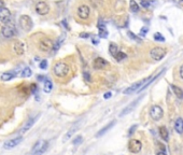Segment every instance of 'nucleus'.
I'll list each match as a JSON object with an SVG mask.
<instances>
[{"label": "nucleus", "mask_w": 183, "mask_h": 155, "mask_svg": "<svg viewBox=\"0 0 183 155\" xmlns=\"http://www.w3.org/2000/svg\"><path fill=\"white\" fill-rule=\"evenodd\" d=\"M54 74L58 78H65L70 73V66L64 62H58L53 67Z\"/></svg>", "instance_id": "obj_1"}, {"label": "nucleus", "mask_w": 183, "mask_h": 155, "mask_svg": "<svg viewBox=\"0 0 183 155\" xmlns=\"http://www.w3.org/2000/svg\"><path fill=\"white\" fill-rule=\"evenodd\" d=\"M47 147H49V141L43 139L38 140L31 150V155H42L47 152Z\"/></svg>", "instance_id": "obj_2"}, {"label": "nucleus", "mask_w": 183, "mask_h": 155, "mask_svg": "<svg viewBox=\"0 0 183 155\" xmlns=\"http://www.w3.org/2000/svg\"><path fill=\"white\" fill-rule=\"evenodd\" d=\"M20 26H21V28L25 31H30L34 27V22L31 20V17L29 15H22L20 17Z\"/></svg>", "instance_id": "obj_3"}, {"label": "nucleus", "mask_w": 183, "mask_h": 155, "mask_svg": "<svg viewBox=\"0 0 183 155\" xmlns=\"http://www.w3.org/2000/svg\"><path fill=\"white\" fill-rule=\"evenodd\" d=\"M53 44H54V42H53L52 39L47 38V37H44V38H42L41 40L39 41L38 47L39 50L42 52H51L52 50H53Z\"/></svg>", "instance_id": "obj_4"}, {"label": "nucleus", "mask_w": 183, "mask_h": 155, "mask_svg": "<svg viewBox=\"0 0 183 155\" xmlns=\"http://www.w3.org/2000/svg\"><path fill=\"white\" fill-rule=\"evenodd\" d=\"M17 35V29L13 24H5L2 27V36L7 39H11Z\"/></svg>", "instance_id": "obj_5"}, {"label": "nucleus", "mask_w": 183, "mask_h": 155, "mask_svg": "<svg viewBox=\"0 0 183 155\" xmlns=\"http://www.w3.org/2000/svg\"><path fill=\"white\" fill-rule=\"evenodd\" d=\"M165 55H166V50L160 47H154V49H152L151 52H150V56H151V58H152L153 60H155V62L162 60L163 58L165 57Z\"/></svg>", "instance_id": "obj_6"}, {"label": "nucleus", "mask_w": 183, "mask_h": 155, "mask_svg": "<svg viewBox=\"0 0 183 155\" xmlns=\"http://www.w3.org/2000/svg\"><path fill=\"white\" fill-rule=\"evenodd\" d=\"M163 115H164V111H163V108L160 106L154 105V106H152V108L150 109V116H151V119L153 121H160L163 117Z\"/></svg>", "instance_id": "obj_7"}, {"label": "nucleus", "mask_w": 183, "mask_h": 155, "mask_svg": "<svg viewBox=\"0 0 183 155\" xmlns=\"http://www.w3.org/2000/svg\"><path fill=\"white\" fill-rule=\"evenodd\" d=\"M35 10H36L37 14L44 16L50 12V5L45 1H39V2H37L36 7H35Z\"/></svg>", "instance_id": "obj_8"}, {"label": "nucleus", "mask_w": 183, "mask_h": 155, "mask_svg": "<svg viewBox=\"0 0 183 155\" xmlns=\"http://www.w3.org/2000/svg\"><path fill=\"white\" fill-rule=\"evenodd\" d=\"M128 150L130 153L137 154L142 150V143L138 139H130L128 142Z\"/></svg>", "instance_id": "obj_9"}, {"label": "nucleus", "mask_w": 183, "mask_h": 155, "mask_svg": "<svg viewBox=\"0 0 183 155\" xmlns=\"http://www.w3.org/2000/svg\"><path fill=\"white\" fill-rule=\"evenodd\" d=\"M90 8L88 5H81L79 8H78V16L79 18L83 20V21H85L90 17Z\"/></svg>", "instance_id": "obj_10"}, {"label": "nucleus", "mask_w": 183, "mask_h": 155, "mask_svg": "<svg viewBox=\"0 0 183 155\" xmlns=\"http://www.w3.org/2000/svg\"><path fill=\"white\" fill-rule=\"evenodd\" d=\"M148 79H149V78H148ZM148 79H145V80L138 81V82L134 83L132 86H129V87H127L126 90H124V94H125V95H130V94L135 93V92H138V90L141 88V86L148 81Z\"/></svg>", "instance_id": "obj_11"}, {"label": "nucleus", "mask_w": 183, "mask_h": 155, "mask_svg": "<svg viewBox=\"0 0 183 155\" xmlns=\"http://www.w3.org/2000/svg\"><path fill=\"white\" fill-rule=\"evenodd\" d=\"M23 141V138L22 137H16V138H13V139H10L8 141L5 142L3 144V149L5 150H11V149H14L15 147H17L21 142Z\"/></svg>", "instance_id": "obj_12"}, {"label": "nucleus", "mask_w": 183, "mask_h": 155, "mask_svg": "<svg viewBox=\"0 0 183 155\" xmlns=\"http://www.w3.org/2000/svg\"><path fill=\"white\" fill-rule=\"evenodd\" d=\"M108 66V62L102 57H96L93 62V68L96 70H102Z\"/></svg>", "instance_id": "obj_13"}, {"label": "nucleus", "mask_w": 183, "mask_h": 155, "mask_svg": "<svg viewBox=\"0 0 183 155\" xmlns=\"http://www.w3.org/2000/svg\"><path fill=\"white\" fill-rule=\"evenodd\" d=\"M13 52L17 56H22L25 54V43L22 41H15L13 43Z\"/></svg>", "instance_id": "obj_14"}, {"label": "nucleus", "mask_w": 183, "mask_h": 155, "mask_svg": "<svg viewBox=\"0 0 183 155\" xmlns=\"http://www.w3.org/2000/svg\"><path fill=\"white\" fill-rule=\"evenodd\" d=\"M11 20V12L9 9L5 8L0 9V22L3 24H8Z\"/></svg>", "instance_id": "obj_15"}, {"label": "nucleus", "mask_w": 183, "mask_h": 155, "mask_svg": "<svg viewBox=\"0 0 183 155\" xmlns=\"http://www.w3.org/2000/svg\"><path fill=\"white\" fill-rule=\"evenodd\" d=\"M141 98L142 97H139V98H137L136 100H134L133 101L130 105H128V106L126 107V108H124L123 110H122V112L120 113V116H124V115H126V114H128V113H130V112L134 110L135 108L137 107V105H138V102H139L140 100H141Z\"/></svg>", "instance_id": "obj_16"}, {"label": "nucleus", "mask_w": 183, "mask_h": 155, "mask_svg": "<svg viewBox=\"0 0 183 155\" xmlns=\"http://www.w3.org/2000/svg\"><path fill=\"white\" fill-rule=\"evenodd\" d=\"M114 125H115V121L110 122L109 124H107L105 127H102V128H101L100 130H98V132H97V134H96V138H100V137H102L103 135L106 134V132H108L109 130H110V129L114 126Z\"/></svg>", "instance_id": "obj_17"}, {"label": "nucleus", "mask_w": 183, "mask_h": 155, "mask_svg": "<svg viewBox=\"0 0 183 155\" xmlns=\"http://www.w3.org/2000/svg\"><path fill=\"white\" fill-rule=\"evenodd\" d=\"M38 117H39V115H38V116H35V117H31V119H29L28 121H27V122L25 123V125H24V127L22 128L21 132H23V134H24V132H28L29 129H30L31 127L34 126V124L36 123V121H37V119H38Z\"/></svg>", "instance_id": "obj_18"}, {"label": "nucleus", "mask_w": 183, "mask_h": 155, "mask_svg": "<svg viewBox=\"0 0 183 155\" xmlns=\"http://www.w3.org/2000/svg\"><path fill=\"white\" fill-rule=\"evenodd\" d=\"M16 75V73L14 72V71H7V72H3L2 74L0 75V79L2 81H5V82H7V81H10L12 80V79H14Z\"/></svg>", "instance_id": "obj_19"}, {"label": "nucleus", "mask_w": 183, "mask_h": 155, "mask_svg": "<svg viewBox=\"0 0 183 155\" xmlns=\"http://www.w3.org/2000/svg\"><path fill=\"white\" fill-rule=\"evenodd\" d=\"M158 132H160V136L164 141H168L169 140V132H168V129L165 126H160L158 128Z\"/></svg>", "instance_id": "obj_20"}, {"label": "nucleus", "mask_w": 183, "mask_h": 155, "mask_svg": "<svg viewBox=\"0 0 183 155\" xmlns=\"http://www.w3.org/2000/svg\"><path fill=\"white\" fill-rule=\"evenodd\" d=\"M175 129L178 134H183V119L182 117H178L175 120Z\"/></svg>", "instance_id": "obj_21"}, {"label": "nucleus", "mask_w": 183, "mask_h": 155, "mask_svg": "<svg viewBox=\"0 0 183 155\" xmlns=\"http://www.w3.org/2000/svg\"><path fill=\"white\" fill-rule=\"evenodd\" d=\"M98 29H99V37L100 38H107L108 37V31L106 29V26L101 24V21L98 23Z\"/></svg>", "instance_id": "obj_22"}, {"label": "nucleus", "mask_w": 183, "mask_h": 155, "mask_svg": "<svg viewBox=\"0 0 183 155\" xmlns=\"http://www.w3.org/2000/svg\"><path fill=\"white\" fill-rule=\"evenodd\" d=\"M52 90H53V83H52V81L50 80V79H45L44 80V86H43V90L44 93H51Z\"/></svg>", "instance_id": "obj_23"}, {"label": "nucleus", "mask_w": 183, "mask_h": 155, "mask_svg": "<svg viewBox=\"0 0 183 155\" xmlns=\"http://www.w3.org/2000/svg\"><path fill=\"white\" fill-rule=\"evenodd\" d=\"M64 40H65V36H60L59 38L57 39L56 41L54 42V44H53V50H52V51H53V52L58 51V50H59V47H62V44H63V42H64Z\"/></svg>", "instance_id": "obj_24"}, {"label": "nucleus", "mask_w": 183, "mask_h": 155, "mask_svg": "<svg viewBox=\"0 0 183 155\" xmlns=\"http://www.w3.org/2000/svg\"><path fill=\"white\" fill-rule=\"evenodd\" d=\"M119 47H117V45L114 43H110V45H109V53H110V55L112 57H114L116 54H117V52H119Z\"/></svg>", "instance_id": "obj_25"}, {"label": "nucleus", "mask_w": 183, "mask_h": 155, "mask_svg": "<svg viewBox=\"0 0 183 155\" xmlns=\"http://www.w3.org/2000/svg\"><path fill=\"white\" fill-rule=\"evenodd\" d=\"M171 88H172L175 95L177 96L179 99H183V90H181L180 87H178V86L175 85H171Z\"/></svg>", "instance_id": "obj_26"}, {"label": "nucleus", "mask_w": 183, "mask_h": 155, "mask_svg": "<svg viewBox=\"0 0 183 155\" xmlns=\"http://www.w3.org/2000/svg\"><path fill=\"white\" fill-rule=\"evenodd\" d=\"M129 8H130V11L134 13H137L139 12V5L135 1V0H130V2H129Z\"/></svg>", "instance_id": "obj_27"}, {"label": "nucleus", "mask_w": 183, "mask_h": 155, "mask_svg": "<svg viewBox=\"0 0 183 155\" xmlns=\"http://www.w3.org/2000/svg\"><path fill=\"white\" fill-rule=\"evenodd\" d=\"M31 74H32V71H31V69L29 67L24 68L23 71H22V73H21L22 78H29V77H31Z\"/></svg>", "instance_id": "obj_28"}, {"label": "nucleus", "mask_w": 183, "mask_h": 155, "mask_svg": "<svg viewBox=\"0 0 183 155\" xmlns=\"http://www.w3.org/2000/svg\"><path fill=\"white\" fill-rule=\"evenodd\" d=\"M127 57V55L124 53V52H121V51H119L117 52V54L114 56V58H115L117 62H122V60H124L125 58Z\"/></svg>", "instance_id": "obj_29"}, {"label": "nucleus", "mask_w": 183, "mask_h": 155, "mask_svg": "<svg viewBox=\"0 0 183 155\" xmlns=\"http://www.w3.org/2000/svg\"><path fill=\"white\" fill-rule=\"evenodd\" d=\"M75 132H77V127H72V128L70 129V130L67 132V134L65 135V138H64V140H65V141H67V140H69L70 138L72 137V136H73V134H75Z\"/></svg>", "instance_id": "obj_30"}, {"label": "nucleus", "mask_w": 183, "mask_h": 155, "mask_svg": "<svg viewBox=\"0 0 183 155\" xmlns=\"http://www.w3.org/2000/svg\"><path fill=\"white\" fill-rule=\"evenodd\" d=\"M82 142H83V137H82V136H77V137L73 139L72 144L73 145H80Z\"/></svg>", "instance_id": "obj_31"}, {"label": "nucleus", "mask_w": 183, "mask_h": 155, "mask_svg": "<svg viewBox=\"0 0 183 155\" xmlns=\"http://www.w3.org/2000/svg\"><path fill=\"white\" fill-rule=\"evenodd\" d=\"M154 39L156 40V41H162V42L165 41V38H164V37L162 36V34H160V32H155Z\"/></svg>", "instance_id": "obj_32"}, {"label": "nucleus", "mask_w": 183, "mask_h": 155, "mask_svg": "<svg viewBox=\"0 0 183 155\" xmlns=\"http://www.w3.org/2000/svg\"><path fill=\"white\" fill-rule=\"evenodd\" d=\"M39 67H40V69H47V59H43L41 60V62H40V65H39Z\"/></svg>", "instance_id": "obj_33"}, {"label": "nucleus", "mask_w": 183, "mask_h": 155, "mask_svg": "<svg viewBox=\"0 0 183 155\" xmlns=\"http://www.w3.org/2000/svg\"><path fill=\"white\" fill-rule=\"evenodd\" d=\"M140 2H141V5L143 8H148L150 5V0H140Z\"/></svg>", "instance_id": "obj_34"}, {"label": "nucleus", "mask_w": 183, "mask_h": 155, "mask_svg": "<svg viewBox=\"0 0 183 155\" xmlns=\"http://www.w3.org/2000/svg\"><path fill=\"white\" fill-rule=\"evenodd\" d=\"M136 128H137V125H133V126L129 128V132H128V136H129V137H130V136L134 134L135 130H136Z\"/></svg>", "instance_id": "obj_35"}, {"label": "nucleus", "mask_w": 183, "mask_h": 155, "mask_svg": "<svg viewBox=\"0 0 183 155\" xmlns=\"http://www.w3.org/2000/svg\"><path fill=\"white\" fill-rule=\"evenodd\" d=\"M31 93L32 94H36L37 90H38V86H37V84H31Z\"/></svg>", "instance_id": "obj_36"}, {"label": "nucleus", "mask_w": 183, "mask_h": 155, "mask_svg": "<svg viewBox=\"0 0 183 155\" xmlns=\"http://www.w3.org/2000/svg\"><path fill=\"white\" fill-rule=\"evenodd\" d=\"M128 36L130 37V38H133V39H135V40H137V41H140V39L138 38V37H136L135 36L134 34H133L132 31H128Z\"/></svg>", "instance_id": "obj_37"}, {"label": "nucleus", "mask_w": 183, "mask_h": 155, "mask_svg": "<svg viewBox=\"0 0 183 155\" xmlns=\"http://www.w3.org/2000/svg\"><path fill=\"white\" fill-rule=\"evenodd\" d=\"M179 74H180V78L183 80V64L181 65L180 67V70H179Z\"/></svg>", "instance_id": "obj_38"}, {"label": "nucleus", "mask_w": 183, "mask_h": 155, "mask_svg": "<svg viewBox=\"0 0 183 155\" xmlns=\"http://www.w3.org/2000/svg\"><path fill=\"white\" fill-rule=\"evenodd\" d=\"M111 96H112V94H111L110 92H108V93H106L105 95H103V98H105V99H109Z\"/></svg>", "instance_id": "obj_39"}, {"label": "nucleus", "mask_w": 183, "mask_h": 155, "mask_svg": "<svg viewBox=\"0 0 183 155\" xmlns=\"http://www.w3.org/2000/svg\"><path fill=\"white\" fill-rule=\"evenodd\" d=\"M156 155H167V153L165 152V150H160V151H158Z\"/></svg>", "instance_id": "obj_40"}, {"label": "nucleus", "mask_w": 183, "mask_h": 155, "mask_svg": "<svg viewBox=\"0 0 183 155\" xmlns=\"http://www.w3.org/2000/svg\"><path fill=\"white\" fill-rule=\"evenodd\" d=\"M81 38H90V34H81Z\"/></svg>", "instance_id": "obj_41"}, {"label": "nucleus", "mask_w": 183, "mask_h": 155, "mask_svg": "<svg viewBox=\"0 0 183 155\" xmlns=\"http://www.w3.org/2000/svg\"><path fill=\"white\" fill-rule=\"evenodd\" d=\"M148 31V28H145V29H142L141 32H140V36H145V34Z\"/></svg>", "instance_id": "obj_42"}, {"label": "nucleus", "mask_w": 183, "mask_h": 155, "mask_svg": "<svg viewBox=\"0 0 183 155\" xmlns=\"http://www.w3.org/2000/svg\"><path fill=\"white\" fill-rule=\"evenodd\" d=\"M3 8V2L2 1H0V9H2Z\"/></svg>", "instance_id": "obj_43"}, {"label": "nucleus", "mask_w": 183, "mask_h": 155, "mask_svg": "<svg viewBox=\"0 0 183 155\" xmlns=\"http://www.w3.org/2000/svg\"><path fill=\"white\" fill-rule=\"evenodd\" d=\"M93 43L94 44H98V41H97V40H93Z\"/></svg>", "instance_id": "obj_44"}, {"label": "nucleus", "mask_w": 183, "mask_h": 155, "mask_svg": "<svg viewBox=\"0 0 183 155\" xmlns=\"http://www.w3.org/2000/svg\"><path fill=\"white\" fill-rule=\"evenodd\" d=\"M181 1H183V0H181Z\"/></svg>", "instance_id": "obj_45"}]
</instances>
